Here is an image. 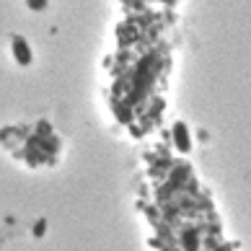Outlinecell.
Returning a JSON list of instances; mask_svg holds the SVG:
<instances>
[{"instance_id": "cell-1", "label": "cell", "mask_w": 251, "mask_h": 251, "mask_svg": "<svg viewBox=\"0 0 251 251\" xmlns=\"http://www.w3.org/2000/svg\"><path fill=\"white\" fill-rule=\"evenodd\" d=\"M13 52H16V57L21 65L31 62V50H29V44L24 42V36H13Z\"/></svg>"}, {"instance_id": "cell-2", "label": "cell", "mask_w": 251, "mask_h": 251, "mask_svg": "<svg viewBox=\"0 0 251 251\" xmlns=\"http://www.w3.org/2000/svg\"><path fill=\"white\" fill-rule=\"evenodd\" d=\"M174 137H176V148H179L181 153L189 151V135H187V127L184 125H176L174 127Z\"/></svg>"}, {"instance_id": "cell-3", "label": "cell", "mask_w": 251, "mask_h": 251, "mask_svg": "<svg viewBox=\"0 0 251 251\" xmlns=\"http://www.w3.org/2000/svg\"><path fill=\"white\" fill-rule=\"evenodd\" d=\"M29 5H31V8H39V11H42V8H47V0H29Z\"/></svg>"}]
</instances>
